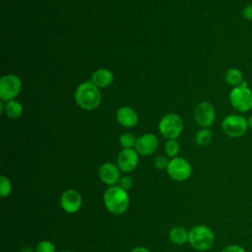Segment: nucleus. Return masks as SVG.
Returning a JSON list of instances; mask_svg holds the SVG:
<instances>
[{
    "mask_svg": "<svg viewBox=\"0 0 252 252\" xmlns=\"http://www.w3.org/2000/svg\"><path fill=\"white\" fill-rule=\"evenodd\" d=\"M75 100L81 108L93 110L100 104L101 94L92 81L84 82L78 86L75 92Z\"/></svg>",
    "mask_w": 252,
    "mask_h": 252,
    "instance_id": "f257e3e1",
    "label": "nucleus"
},
{
    "mask_svg": "<svg viewBox=\"0 0 252 252\" xmlns=\"http://www.w3.org/2000/svg\"><path fill=\"white\" fill-rule=\"evenodd\" d=\"M103 202L108 212L114 215H121L128 209L130 200L127 191L118 185H114L109 186V188L105 190Z\"/></svg>",
    "mask_w": 252,
    "mask_h": 252,
    "instance_id": "f03ea898",
    "label": "nucleus"
},
{
    "mask_svg": "<svg viewBox=\"0 0 252 252\" xmlns=\"http://www.w3.org/2000/svg\"><path fill=\"white\" fill-rule=\"evenodd\" d=\"M188 242L198 251H207L214 245V231L205 224L195 225L188 232Z\"/></svg>",
    "mask_w": 252,
    "mask_h": 252,
    "instance_id": "7ed1b4c3",
    "label": "nucleus"
},
{
    "mask_svg": "<svg viewBox=\"0 0 252 252\" xmlns=\"http://www.w3.org/2000/svg\"><path fill=\"white\" fill-rule=\"evenodd\" d=\"M228 97L231 105L240 112H247L252 108V91L245 81L233 88Z\"/></svg>",
    "mask_w": 252,
    "mask_h": 252,
    "instance_id": "20e7f679",
    "label": "nucleus"
},
{
    "mask_svg": "<svg viewBox=\"0 0 252 252\" xmlns=\"http://www.w3.org/2000/svg\"><path fill=\"white\" fill-rule=\"evenodd\" d=\"M158 130L164 138L168 140H175L182 133L183 121L178 114L168 113L159 121Z\"/></svg>",
    "mask_w": 252,
    "mask_h": 252,
    "instance_id": "39448f33",
    "label": "nucleus"
},
{
    "mask_svg": "<svg viewBox=\"0 0 252 252\" xmlns=\"http://www.w3.org/2000/svg\"><path fill=\"white\" fill-rule=\"evenodd\" d=\"M247 119L237 114L226 116L221 123L223 133L230 138H239L243 136L248 129Z\"/></svg>",
    "mask_w": 252,
    "mask_h": 252,
    "instance_id": "423d86ee",
    "label": "nucleus"
},
{
    "mask_svg": "<svg viewBox=\"0 0 252 252\" xmlns=\"http://www.w3.org/2000/svg\"><path fill=\"white\" fill-rule=\"evenodd\" d=\"M22 82L20 78L13 74H7L0 79V97L2 101L14 99L21 92Z\"/></svg>",
    "mask_w": 252,
    "mask_h": 252,
    "instance_id": "0eeeda50",
    "label": "nucleus"
},
{
    "mask_svg": "<svg viewBox=\"0 0 252 252\" xmlns=\"http://www.w3.org/2000/svg\"><path fill=\"white\" fill-rule=\"evenodd\" d=\"M166 171L173 180L180 182L185 181L191 176L192 167L187 159L181 157H176L169 160Z\"/></svg>",
    "mask_w": 252,
    "mask_h": 252,
    "instance_id": "6e6552de",
    "label": "nucleus"
},
{
    "mask_svg": "<svg viewBox=\"0 0 252 252\" xmlns=\"http://www.w3.org/2000/svg\"><path fill=\"white\" fill-rule=\"evenodd\" d=\"M194 118L197 124L201 127H210L215 122L216 110L210 102L203 101L196 106L194 111Z\"/></svg>",
    "mask_w": 252,
    "mask_h": 252,
    "instance_id": "1a4fd4ad",
    "label": "nucleus"
},
{
    "mask_svg": "<svg viewBox=\"0 0 252 252\" xmlns=\"http://www.w3.org/2000/svg\"><path fill=\"white\" fill-rule=\"evenodd\" d=\"M60 205L66 213H77L82 206V196L75 189H67L60 197Z\"/></svg>",
    "mask_w": 252,
    "mask_h": 252,
    "instance_id": "9d476101",
    "label": "nucleus"
},
{
    "mask_svg": "<svg viewBox=\"0 0 252 252\" xmlns=\"http://www.w3.org/2000/svg\"><path fill=\"white\" fill-rule=\"evenodd\" d=\"M139 162V156L134 149H123L117 157V166L125 173L133 171Z\"/></svg>",
    "mask_w": 252,
    "mask_h": 252,
    "instance_id": "9b49d317",
    "label": "nucleus"
},
{
    "mask_svg": "<svg viewBox=\"0 0 252 252\" xmlns=\"http://www.w3.org/2000/svg\"><path fill=\"white\" fill-rule=\"evenodd\" d=\"M158 147V139L155 134L148 133L139 137L136 141L135 150L142 156H149L156 152Z\"/></svg>",
    "mask_w": 252,
    "mask_h": 252,
    "instance_id": "f8f14e48",
    "label": "nucleus"
},
{
    "mask_svg": "<svg viewBox=\"0 0 252 252\" xmlns=\"http://www.w3.org/2000/svg\"><path fill=\"white\" fill-rule=\"evenodd\" d=\"M98 175L100 180L109 186L117 185L120 180V169L111 162H105L99 167Z\"/></svg>",
    "mask_w": 252,
    "mask_h": 252,
    "instance_id": "ddd939ff",
    "label": "nucleus"
},
{
    "mask_svg": "<svg viewBox=\"0 0 252 252\" xmlns=\"http://www.w3.org/2000/svg\"><path fill=\"white\" fill-rule=\"evenodd\" d=\"M116 119L122 126L130 128L137 125L139 117L133 108L129 106H122L116 113Z\"/></svg>",
    "mask_w": 252,
    "mask_h": 252,
    "instance_id": "4468645a",
    "label": "nucleus"
},
{
    "mask_svg": "<svg viewBox=\"0 0 252 252\" xmlns=\"http://www.w3.org/2000/svg\"><path fill=\"white\" fill-rule=\"evenodd\" d=\"M113 81V74L107 69H98L92 76V82L97 88H106L111 85Z\"/></svg>",
    "mask_w": 252,
    "mask_h": 252,
    "instance_id": "2eb2a0df",
    "label": "nucleus"
},
{
    "mask_svg": "<svg viewBox=\"0 0 252 252\" xmlns=\"http://www.w3.org/2000/svg\"><path fill=\"white\" fill-rule=\"evenodd\" d=\"M188 232L182 226H174L169 230L168 236L172 243L176 245L185 244L188 241Z\"/></svg>",
    "mask_w": 252,
    "mask_h": 252,
    "instance_id": "dca6fc26",
    "label": "nucleus"
},
{
    "mask_svg": "<svg viewBox=\"0 0 252 252\" xmlns=\"http://www.w3.org/2000/svg\"><path fill=\"white\" fill-rule=\"evenodd\" d=\"M225 82L233 88L240 86L244 82L242 72L237 68L228 69L225 73Z\"/></svg>",
    "mask_w": 252,
    "mask_h": 252,
    "instance_id": "f3484780",
    "label": "nucleus"
},
{
    "mask_svg": "<svg viewBox=\"0 0 252 252\" xmlns=\"http://www.w3.org/2000/svg\"><path fill=\"white\" fill-rule=\"evenodd\" d=\"M4 111L9 118L17 119L23 114V106L17 100H9L4 106Z\"/></svg>",
    "mask_w": 252,
    "mask_h": 252,
    "instance_id": "a211bd4d",
    "label": "nucleus"
},
{
    "mask_svg": "<svg viewBox=\"0 0 252 252\" xmlns=\"http://www.w3.org/2000/svg\"><path fill=\"white\" fill-rule=\"evenodd\" d=\"M212 139H213V132L207 128L199 130L195 135V142L197 143V145L201 147L209 145Z\"/></svg>",
    "mask_w": 252,
    "mask_h": 252,
    "instance_id": "6ab92c4d",
    "label": "nucleus"
},
{
    "mask_svg": "<svg viewBox=\"0 0 252 252\" xmlns=\"http://www.w3.org/2000/svg\"><path fill=\"white\" fill-rule=\"evenodd\" d=\"M164 151L170 158H176L180 152V145L176 140H168L164 145Z\"/></svg>",
    "mask_w": 252,
    "mask_h": 252,
    "instance_id": "aec40b11",
    "label": "nucleus"
},
{
    "mask_svg": "<svg viewBox=\"0 0 252 252\" xmlns=\"http://www.w3.org/2000/svg\"><path fill=\"white\" fill-rule=\"evenodd\" d=\"M136 141L137 139L132 133H123L119 137V142L123 149H133L136 145Z\"/></svg>",
    "mask_w": 252,
    "mask_h": 252,
    "instance_id": "412c9836",
    "label": "nucleus"
},
{
    "mask_svg": "<svg viewBox=\"0 0 252 252\" xmlns=\"http://www.w3.org/2000/svg\"><path fill=\"white\" fill-rule=\"evenodd\" d=\"M12 190V185L8 177L5 175L0 176V195L2 198H6L10 195Z\"/></svg>",
    "mask_w": 252,
    "mask_h": 252,
    "instance_id": "4be33fe9",
    "label": "nucleus"
},
{
    "mask_svg": "<svg viewBox=\"0 0 252 252\" xmlns=\"http://www.w3.org/2000/svg\"><path fill=\"white\" fill-rule=\"evenodd\" d=\"M35 252H56V248L51 241L43 240L37 244Z\"/></svg>",
    "mask_w": 252,
    "mask_h": 252,
    "instance_id": "5701e85b",
    "label": "nucleus"
},
{
    "mask_svg": "<svg viewBox=\"0 0 252 252\" xmlns=\"http://www.w3.org/2000/svg\"><path fill=\"white\" fill-rule=\"evenodd\" d=\"M168 162H169V160L162 155L156 157L154 159V165L158 169H166Z\"/></svg>",
    "mask_w": 252,
    "mask_h": 252,
    "instance_id": "b1692460",
    "label": "nucleus"
},
{
    "mask_svg": "<svg viewBox=\"0 0 252 252\" xmlns=\"http://www.w3.org/2000/svg\"><path fill=\"white\" fill-rule=\"evenodd\" d=\"M118 186H120L122 189H124L125 191H129L132 187H133V179L131 176L125 175L123 177L120 178L119 182H118Z\"/></svg>",
    "mask_w": 252,
    "mask_h": 252,
    "instance_id": "393cba45",
    "label": "nucleus"
},
{
    "mask_svg": "<svg viewBox=\"0 0 252 252\" xmlns=\"http://www.w3.org/2000/svg\"><path fill=\"white\" fill-rule=\"evenodd\" d=\"M221 252H246V250L238 244H230V245L224 247L221 250Z\"/></svg>",
    "mask_w": 252,
    "mask_h": 252,
    "instance_id": "a878e982",
    "label": "nucleus"
},
{
    "mask_svg": "<svg viewBox=\"0 0 252 252\" xmlns=\"http://www.w3.org/2000/svg\"><path fill=\"white\" fill-rule=\"evenodd\" d=\"M242 16L247 21H252V4L247 5L242 10Z\"/></svg>",
    "mask_w": 252,
    "mask_h": 252,
    "instance_id": "bb28decb",
    "label": "nucleus"
},
{
    "mask_svg": "<svg viewBox=\"0 0 252 252\" xmlns=\"http://www.w3.org/2000/svg\"><path fill=\"white\" fill-rule=\"evenodd\" d=\"M130 252H150V250L146 247H142V246H137L135 248H133Z\"/></svg>",
    "mask_w": 252,
    "mask_h": 252,
    "instance_id": "cd10ccee",
    "label": "nucleus"
},
{
    "mask_svg": "<svg viewBox=\"0 0 252 252\" xmlns=\"http://www.w3.org/2000/svg\"><path fill=\"white\" fill-rule=\"evenodd\" d=\"M20 252H33V250L31 249V248H29V247H25V248L21 249Z\"/></svg>",
    "mask_w": 252,
    "mask_h": 252,
    "instance_id": "c85d7f7f",
    "label": "nucleus"
},
{
    "mask_svg": "<svg viewBox=\"0 0 252 252\" xmlns=\"http://www.w3.org/2000/svg\"><path fill=\"white\" fill-rule=\"evenodd\" d=\"M247 122H248V126L252 129V115H250L247 119Z\"/></svg>",
    "mask_w": 252,
    "mask_h": 252,
    "instance_id": "c756f323",
    "label": "nucleus"
},
{
    "mask_svg": "<svg viewBox=\"0 0 252 252\" xmlns=\"http://www.w3.org/2000/svg\"><path fill=\"white\" fill-rule=\"evenodd\" d=\"M61 252H71V251H61Z\"/></svg>",
    "mask_w": 252,
    "mask_h": 252,
    "instance_id": "7c9ffc66",
    "label": "nucleus"
}]
</instances>
